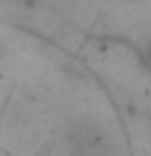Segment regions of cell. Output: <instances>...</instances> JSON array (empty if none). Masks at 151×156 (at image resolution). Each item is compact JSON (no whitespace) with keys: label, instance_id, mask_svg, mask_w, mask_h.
Returning a JSON list of instances; mask_svg holds the SVG:
<instances>
[{"label":"cell","instance_id":"cell-1","mask_svg":"<svg viewBox=\"0 0 151 156\" xmlns=\"http://www.w3.org/2000/svg\"><path fill=\"white\" fill-rule=\"evenodd\" d=\"M67 146L72 156H114L109 132L93 119H74L67 127Z\"/></svg>","mask_w":151,"mask_h":156},{"label":"cell","instance_id":"cell-2","mask_svg":"<svg viewBox=\"0 0 151 156\" xmlns=\"http://www.w3.org/2000/svg\"><path fill=\"white\" fill-rule=\"evenodd\" d=\"M143 64L151 69V40L146 42V48H143Z\"/></svg>","mask_w":151,"mask_h":156}]
</instances>
